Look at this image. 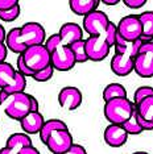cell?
I'll return each instance as SVG.
<instances>
[{"label":"cell","instance_id":"obj_1","mask_svg":"<svg viewBox=\"0 0 153 154\" xmlns=\"http://www.w3.org/2000/svg\"><path fill=\"white\" fill-rule=\"evenodd\" d=\"M46 40V32L40 23L29 21L20 28H12L5 36L4 44L11 51L21 54L25 48L32 45L44 44Z\"/></svg>","mask_w":153,"mask_h":154},{"label":"cell","instance_id":"obj_2","mask_svg":"<svg viewBox=\"0 0 153 154\" xmlns=\"http://www.w3.org/2000/svg\"><path fill=\"white\" fill-rule=\"evenodd\" d=\"M142 44L141 40H136L128 42V41L123 40L119 34L116 33L115 37V54L112 59H111V71L117 76H127L133 71V61L135 55H136L139 48Z\"/></svg>","mask_w":153,"mask_h":154},{"label":"cell","instance_id":"obj_3","mask_svg":"<svg viewBox=\"0 0 153 154\" xmlns=\"http://www.w3.org/2000/svg\"><path fill=\"white\" fill-rule=\"evenodd\" d=\"M45 48L48 49L50 54V65L54 70L58 71H69L76 65L73 51L67 45L61 42V38L58 33H54L45 40Z\"/></svg>","mask_w":153,"mask_h":154},{"label":"cell","instance_id":"obj_4","mask_svg":"<svg viewBox=\"0 0 153 154\" xmlns=\"http://www.w3.org/2000/svg\"><path fill=\"white\" fill-rule=\"evenodd\" d=\"M133 109L135 104L128 97H115L106 101L103 112L110 124H123L131 117Z\"/></svg>","mask_w":153,"mask_h":154},{"label":"cell","instance_id":"obj_5","mask_svg":"<svg viewBox=\"0 0 153 154\" xmlns=\"http://www.w3.org/2000/svg\"><path fill=\"white\" fill-rule=\"evenodd\" d=\"M4 113L12 120L20 121L28 112H30V95L25 91L8 95L5 101L2 104Z\"/></svg>","mask_w":153,"mask_h":154},{"label":"cell","instance_id":"obj_6","mask_svg":"<svg viewBox=\"0 0 153 154\" xmlns=\"http://www.w3.org/2000/svg\"><path fill=\"white\" fill-rule=\"evenodd\" d=\"M133 71L140 78L153 76V42L145 41L140 45L133 61Z\"/></svg>","mask_w":153,"mask_h":154},{"label":"cell","instance_id":"obj_7","mask_svg":"<svg viewBox=\"0 0 153 154\" xmlns=\"http://www.w3.org/2000/svg\"><path fill=\"white\" fill-rule=\"evenodd\" d=\"M21 57L27 67L32 70L33 72L42 70L48 65H50V54L44 44L32 45V46L25 48V50L21 53Z\"/></svg>","mask_w":153,"mask_h":154},{"label":"cell","instance_id":"obj_8","mask_svg":"<svg viewBox=\"0 0 153 154\" xmlns=\"http://www.w3.org/2000/svg\"><path fill=\"white\" fill-rule=\"evenodd\" d=\"M85 48L89 61L92 62H100L103 59H106L111 50V46L107 44L103 34H100V36H89V38L85 40Z\"/></svg>","mask_w":153,"mask_h":154},{"label":"cell","instance_id":"obj_9","mask_svg":"<svg viewBox=\"0 0 153 154\" xmlns=\"http://www.w3.org/2000/svg\"><path fill=\"white\" fill-rule=\"evenodd\" d=\"M116 33L123 40L132 42V41L140 40L141 37V25L137 15H128L120 19L119 24L116 25Z\"/></svg>","mask_w":153,"mask_h":154},{"label":"cell","instance_id":"obj_10","mask_svg":"<svg viewBox=\"0 0 153 154\" xmlns=\"http://www.w3.org/2000/svg\"><path fill=\"white\" fill-rule=\"evenodd\" d=\"M110 24V19L103 11H95L83 16V30L89 33V36H100L104 33L107 25Z\"/></svg>","mask_w":153,"mask_h":154},{"label":"cell","instance_id":"obj_11","mask_svg":"<svg viewBox=\"0 0 153 154\" xmlns=\"http://www.w3.org/2000/svg\"><path fill=\"white\" fill-rule=\"evenodd\" d=\"M73 134L67 129H57L49 136L45 145L53 154H62L65 153L73 145Z\"/></svg>","mask_w":153,"mask_h":154},{"label":"cell","instance_id":"obj_12","mask_svg":"<svg viewBox=\"0 0 153 154\" xmlns=\"http://www.w3.org/2000/svg\"><path fill=\"white\" fill-rule=\"evenodd\" d=\"M82 92L79 88L74 86L64 87L60 92H58V103L62 108L67 111H74L82 104Z\"/></svg>","mask_w":153,"mask_h":154},{"label":"cell","instance_id":"obj_13","mask_svg":"<svg viewBox=\"0 0 153 154\" xmlns=\"http://www.w3.org/2000/svg\"><path fill=\"white\" fill-rule=\"evenodd\" d=\"M128 133L120 124H110L104 129V141L111 148H121L128 141Z\"/></svg>","mask_w":153,"mask_h":154},{"label":"cell","instance_id":"obj_14","mask_svg":"<svg viewBox=\"0 0 153 154\" xmlns=\"http://www.w3.org/2000/svg\"><path fill=\"white\" fill-rule=\"evenodd\" d=\"M58 36L61 38V42L64 45H70L73 42L83 38V29L79 24L75 23H66L60 28Z\"/></svg>","mask_w":153,"mask_h":154},{"label":"cell","instance_id":"obj_15","mask_svg":"<svg viewBox=\"0 0 153 154\" xmlns=\"http://www.w3.org/2000/svg\"><path fill=\"white\" fill-rule=\"evenodd\" d=\"M45 122L44 116L40 112H28L21 120H20V125H21L23 131L27 134H37L40 129L42 128Z\"/></svg>","mask_w":153,"mask_h":154},{"label":"cell","instance_id":"obj_16","mask_svg":"<svg viewBox=\"0 0 153 154\" xmlns=\"http://www.w3.org/2000/svg\"><path fill=\"white\" fill-rule=\"evenodd\" d=\"M100 0H69L71 12L78 16H86L98 8Z\"/></svg>","mask_w":153,"mask_h":154},{"label":"cell","instance_id":"obj_17","mask_svg":"<svg viewBox=\"0 0 153 154\" xmlns=\"http://www.w3.org/2000/svg\"><path fill=\"white\" fill-rule=\"evenodd\" d=\"M141 25V37L140 40L142 42L145 41H152L153 38V12L152 11H145L139 15Z\"/></svg>","mask_w":153,"mask_h":154},{"label":"cell","instance_id":"obj_18","mask_svg":"<svg viewBox=\"0 0 153 154\" xmlns=\"http://www.w3.org/2000/svg\"><path fill=\"white\" fill-rule=\"evenodd\" d=\"M57 129H67V125H66V122H64L62 120H58V119H50V120L45 121L42 128H41L40 132H38V134H40V140L44 143H46L49 136L54 131H57Z\"/></svg>","mask_w":153,"mask_h":154},{"label":"cell","instance_id":"obj_19","mask_svg":"<svg viewBox=\"0 0 153 154\" xmlns=\"http://www.w3.org/2000/svg\"><path fill=\"white\" fill-rule=\"evenodd\" d=\"M32 145V138L29 137V134L24 133H13L8 138H7L5 146L11 149H16V150H21L25 146H30Z\"/></svg>","mask_w":153,"mask_h":154},{"label":"cell","instance_id":"obj_20","mask_svg":"<svg viewBox=\"0 0 153 154\" xmlns=\"http://www.w3.org/2000/svg\"><path fill=\"white\" fill-rule=\"evenodd\" d=\"M137 116L147 121H153V96H148L135 104Z\"/></svg>","mask_w":153,"mask_h":154},{"label":"cell","instance_id":"obj_21","mask_svg":"<svg viewBox=\"0 0 153 154\" xmlns=\"http://www.w3.org/2000/svg\"><path fill=\"white\" fill-rule=\"evenodd\" d=\"M115 97H127V90L126 87L120 83H110L108 86H106V88L103 90V100H111Z\"/></svg>","mask_w":153,"mask_h":154},{"label":"cell","instance_id":"obj_22","mask_svg":"<svg viewBox=\"0 0 153 154\" xmlns=\"http://www.w3.org/2000/svg\"><path fill=\"white\" fill-rule=\"evenodd\" d=\"M25 87H27V79L25 76L23 74H20L19 71L15 72V76H13V79L11 80V83H9L8 86H5L4 90L8 95H12V94H16V92H23V91H25Z\"/></svg>","mask_w":153,"mask_h":154},{"label":"cell","instance_id":"obj_23","mask_svg":"<svg viewBox=\"0 0 153 154\" xmlns=\"http://www.w3.org/2000/svg\"><path fill=\"white\" fill-rule=\"evenodd\" d=\"M16 72V69L13 67L8 62H0V88H4L5 86H8L13 79Z\"/></svg>","mask_w":153,"mask_h":154},{"label":"cell","instance_id":"obj_24","mask_svg":"<svg viewBox=\"0 0 153 154\" xmlns=\"http://www.w3.org/2000/svg\"><path fill=\"white\" fill-rule=\"evenodd\" d=\"M70 50L73 51L74 54V58H75V62L76 63H85V62L89 61L87 58V54H86V48H85V40H78L75 42H73L69 45Z\"/></svg>","mask_w":153,"mask_h":154},{"label":"cell","instance_id":"obj_25","mask_svg":"<svg viewBox=\"0 0 153 154\" xmlns=\"http://www.w3.org/2000/svg\"><path fill=\"white\" fill-rule=\"evenodd\" d=\"M120 125L124 128V131H126L128 134H132V136H137V134H140V133L144 132L142 131V128L140 127V124H139V121H137L136 111L135 109H133V112H132L131 117L128 119V120L124 121L123 124H120Z\"/></svg>","mask_w":153,"mask_h":154},{"label":"cell","instance_id":"obj_26","mask_svg":"<svg viewBox=\"0 0 153 154\" xmlns=\"http://www.w3.org/2000/svg\"><path fill=\"white\" fill-rule=\"evenodd\" d=\"M20 12H21V8H20L19 4L13 5L12 8L8 9H0V20H3L5 23H12L16 19H19Z\"/></svg>","mask_w":153,"mask_h":154},{"label":"cell","instance_id":"obj_27","mask_svg":"<svg viewBox=\"0 0 153 154\" xmlns=\"http://www.w3.org/2000/svg\"><path fill=\"white\" fill-rule=\"evenodd\" d=\"M53 74H54V69L52 65H48L46 67H44L42 70H38L36 71L34 74L30 76V78H33L36 82H48V80H50L53 78Z\"/></svg>","mask_w":153,"mask_h":154},{"label":"cell","instance_id":"obj_28","mask_svg":"<svg viewBox=\"0 0 153 154\" xmlns=\"http://www.w3.org/2000/svg\"><path fill=\"white\" fill-rule=\"evenodd\" d=\"M148 96H153V88L152 87H149V86L139 87L133 94V101H132V103L136 104V103L141 101L142 99H145V97H148Z\"/></svg>","mask_w":153,"mask_h":154},{"label":"cell","instance_id":"obj_29","mask_svg":"<svg viewBox=\"0 0 153 154\" xmlns=\"http://www.w3.org/2000/svg\"><path fill=\"white\" fill-rule=\"evenodd\" d=\"M103 36H104V38H106L107 44L112 48L114 44H115V37H116V25H115L112 21H110V24L107 25L106 30H104V33H103Z\"/></svg>","mask_w":153,"mask_h":154},{"label":"cell","instance_id":"obj_30","mask_svg":"<svg viewBox=\"0 0 153 154\" xmlns=\"http://www.w3.org/2000/svg\"><path fill=\"white\" fill-rule=\"evenodd\" d=\"M16 67H17V71L20 72V74H23L24 76H32L34 72L32 71V70H29L27 67V65L24 63V61H23V57H21V54H19V57H17V61H16Z\"/></svg>","mask_w":153,"mask_h":154},{"label":"cell","instance_id":"obj_31","mask_svg":"<svg viewBox=\"0 0 153 154\" xmlns=\"http://www.w3.org/2000/svg\"><path fill=\"white\" fill-rule=\"evenodd\" d=\"M121 2H123L124 5L131 9H140L141 7L147 4L148 0H121Z\"/></svg>","mask_w":153,"mask_h":154},{"label":"cell","instance_id":"obj_32","mask_svg":"<svg viewBox=\"0 0 153 154\" xmlns=\"http://www.w3.org/2000/svg\"><path fill=\"white\" fill-rule=\"evenodd\" d=\"M62 154H87V152H86V149L83 148L82 145L73 142V145L70 146V148L66 150L65 153H62Z\"/></svg>","mask_w":153,"mask_h":154},{"label":"cell","instance_id":"obj_33","mask_svg":"<svg viewBox=\"0 0 153 154\" xmlns=\"http://www.w3.org/2000/svg\"><path fill=\"white\" fill-rule=\"evenodd\" d=\"M136 117H137V121H139V124H140V127L142 128V131H152L153 129V121L144 120V119L139 117L137 113H136Z\"/></svg>","mask_w":153,"mask_h":154},{"label":"cell","instance_id":"obj_34","mask_svg":"<svg viewBox=\"0 0 153 154\" xmlns=\"http://www.w3.org/2000/svg\"><path fill=\"white\" fill-rule=\"evenodd\" d=\"M19 4V0H0V9H8Z\"/></svg>","mask_w":153,"mask_h":154},{"label":"cell","instance_id":"obj_35","mask_svg":"<svg viewBox=\"0 0 153 154\" xmlns=\"http://www.w3.org/2000/svg\"><path fill=\"white\" fill-rule=\"evenodd\" d=\"M19 154H41V153L38 152L33 145H30V146H25V148H23L19 152Z\"/></svg>","mask_w":153,"mask_h":154},{"label":"cell","instance_id":"obj_36","mask_svg":"<svg viewBox=\"0 0 153 154\" xmlns=\"http://www.w3.org/2000/svg\"><path fill=\"white\" fill-rule=\"evenodd\" d=\"M8 55V48L4 42H0V62H4Z\"/></svg>","mask_w":153,"mask_h":154},{"label":"cell","instance_id":"obj_37","mask_svg":"<svg viewBox=\"0 0 153 154\" xmlns=\"http://www.w3.org/2000/svg\"><path fill=\"white\" fill-rule=\"evenodd\" d=\"M38 111V100L33 95H30V112Z\"/></svg>","mask_w":153,"mask_h":154},{"label":"cell","instance_id":"obj_38","mask_svg":"<svg viewBox=\"0 0 153 154\" xmlns=\"http://www.w3.org/2000/svg\"><path fill=\"white\" fill-rule=\"evenodd\" d=\"M0 154H19V150L11 149V148H7V146H4V148L0 149Z\"/></svg>","mask_w":153,"mask_h":154},{"label":"cell","instance_id":"obj_39","mask_svg":"<svg viewBox=\"0 0 153 154\" xmlns=\"http://www.w3.org/2000/svg\"><path fill=\"white\" fill-rule=\"evenodd\" d=\"M121 0H100V3H103V4L106 5H116L119 4Z\"/></svg>","mask_w":153,"mask_h":154},{"label":"cell","instance_id":"obj_40","mask_svg":"<svg viewBox=\"0 0 153 154\" xmlns=\"http://www.w3.org/2000/svg\"><path fill=\"white\" fill-rule=\"evenodd\" d=\"M5 36H7V33H5L4 26L0 24V42H4V41H5Z\"/></svg>","mask_w":153,"mask_h":154},{"label":"cell","instance_id":"obj_41","mask_svg":"<svg viewBox=\"0 0 153 154\" xmlns=\"http://www.w3.org/2000/svg\"><path fill=\"white\" fill-rule=\"evenodd\" d=\"M133 154H149L147 152H136V153H133Z\"/></svg>","mask_w":153,"mask_h":154}]
</instances>
